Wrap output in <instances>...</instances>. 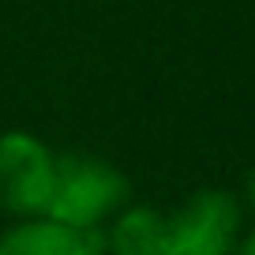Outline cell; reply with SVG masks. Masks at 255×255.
<instances>
[{
  "instance_id": "1",
  "label": "cell",
  "mask_w": 255,
  "mask_h": 255,
  "mask_svg": "<svg viewBox=\"0 0 255 255\" xmlns=\"http://www.w3.org/2000/svg\"><path fill=\"white\" fill-rule=\"evenodd\" d=\"M124 203H128V176L117 165L87 158V154H60L56 158V180L45 218L75 233H102V225L117 218Z\"/></svg>"
},
{
  "instance_id": "4",
  "label": "cell",
  "mask_w": 255,
  "mask_h": 255,
  "mask_svg": "<svg viewBox=\"0 0 255 255\" xmlns=\"http://www.w3.org/2000/svg\"><path fill=\"white\" fill-rule=\"evenodd\" d=\"M105 233H75L53 218H19L0 233V255H98Z\"/></svg>"
},
{
  "instance_id": "7",
  "label": "cell",
  "mask_w": 255,
  "mask_h": 255,
  "mask_svg": "<svg viewBox=\"0 0 255 255\" xmlns=\"http://www.w3.org/2000/svg\"><path fill=\"white\" fill-rule=\"evenodd\" d=\"M248 195H252V207H255V173L248 176Z\"/></svg>"
},
{
  "instance_id": "2",
  "label": "cell",
  "mask_w": 255,
  "mask_h": 255,
  "mask_svg": "<svg viewBox=\"0 0 255 255\" xmlns=\"http://www.w3.org/2000/svg\"><path fill=\"white\" fill-rule=\"evenodd\" d=\"M240 240V207L229 191L203 188L165 214L169 255H233Z\"/></svg>"
},
{
  "instance_id": "3",
  "label": "cell",
  "mask_w": 255,
  "mask_h": 255,
  "mask_svg": "<svg viewBox=\"0 0 255 255\" xmlns=\"http://www.w3.org/2000/svg\"><path fill=\"white\" fill-rule=\"evenodd\" d=\"M56 180V154L30 131H0V210L45 218Z\"/></svg>"
},
{
  "instance_id": "6",
  "label": "cell",
  "mask_w": 255,
  "mask_h": 255,
  "mask_svg": "<svg viewBox=\"0 0 255 255\" xmlns=\"http://www.w3.org/2000/svg\"><path fill=\"white\" fill-rule=\"evenodd\" d=\"M233 255H255V233H248L244 240H237V248H233Z\"/></svg>"
},
{
  "instance_id": "5",
  "label": "cell",
  "mask_w": 255,
  "mask_h": 255,
  "mask_svg": "<svg viewBox=\"0 0 255 255\" xmlns=\"http://www.w3.org/2000/svg\"><path fill=\"white\" fill-rule=\"evenodd\" d=\"M105 248L113 255H169L165 252V214L154 207H128L109 222Z\"/></svg>"
}]
</instances>
